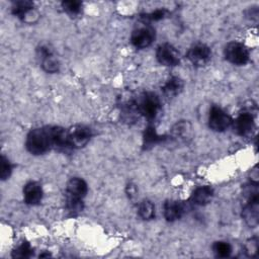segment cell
<instances>
[{"mask_svg": "<svg viewBox=\"0 0 259 259\" xmlns=\"http://www.w3.org/2000/svg\"><path fill=\"white\" fill-rule=\"evenodd\" d=\"M26 150L34 156H39L54 149L52 125L31 130L25 139Z\"/></svg>", "mask_w": 259, "mask_h": 259, "instance_id": "6da1fadb", "label": "cell"}, {"mask_svg": "<svg viewBox=\"0 0 259 259\" xmlns=\"http://www.w3.org/2000/svg\"><path fill=\"white\" fill-rule=\"evenodd\" d=\"M135 103L140 116L148 120H154L160 112L161 100L159 96L151 91L141 93L136 99Z\"/></svg>", "mask_w": 259, "mask_h": 259, "instance_id": "7a4b0ae2", "label": "cell"}, {"mask_svg": "<svg viewBox=\"0 0 259 259\" xmlns=\"http://www.w3.org/2000/svg\"><path fill=\"white\" fill-rule=\"evenodd\" d=\"M225 59L236 66L246 65L250 59L249 49L240 41H230L224 49Z\"/></svg>", "mask_w": 259, "mask_h": 259, "instance_id": "3957f363", "label": "cell"}, {"mask_svg": "<svg viewBox=\"0 0 259 259\" xmlns=\"http://www.w3.org/2000/svg\"><path fill=\"white\" fill-rule=\"evenodd\" d=\"M67 137L70 149H81L91 140L92 131L89 126L78 123L67 128Z\"/></svg>", "mask_w": 259, "mask_h": 259, "instance_id": "277c9868", "label": "cell"}, {"mask_svg": "<svg viewBox=\"0 0 259 259\" xmlns=\"http://www.w3.org/2000/svg\"><path fill=\"white\" fill-rule=\"evenodd\" d=\"M155 37L156 32L154 27L143 22L133 30L131 34V42L137 49H146L153 44Z\"/></svg>", "mask_w": 259, "mask_h": 259, "instance_id": "5b68a950", "label": "cell"}, {"mask_svg": "<svg viewBox=\"0 0 259 259\" xmlns=\"http://www.w3.org/2000/svg\"><path fill=\"white\" fill-rule=\"evenodd\" d=\"M36 56L40 60V66L46 73L54 74L60 71L61 63L50 46L40 45L36 49Z\"/></svg>", "mask_w": 259, "mask_h": 259, "instance_id": "8992f818", "label": "cell"}, {"mask_svg": "<svg viewBox=\"0 0 259 259\" xmlns=\"http://www.w3.org/2000/svg\"><path fill=\"white\" fill-rule=\"evenodd\" d=\"M208 126L213 132L222 133L228 130L233 122V118L221 107L211 106L208 113Z\"/></svg>", "mask_w": 259, "mask_h": 259, "instance_id": "52a82bcc", "label": "cell"}, {"mask_svg": "<svg viewBox=\"0 0 259 259\" xmlns=\"http://www.w3.org/2000/svg\"><path fill=\"white\" fill-rule=\"evenodd\" d=\"M156 59L162 66L175 67L180 63V55L174 46L168 42L161 44L156 50Z\"/></svg>", "mask_w": 259, "mask_h": 259, "instance_id": "ba28073f", "label": "cell"}, {"mask_svg": "<svg viewBox=\"0 0 259 259\" xmlns=\"http://www.w3.org/2000/svg\"><path fill=\"white\" fill-rule=\"evenodd\" d=\"M186 57L193 66L203 67L210 61L211 51L208 46L199 42L189 48Z\"/></svg>", "mask_w": 259, "mask_h": 259, "instance_id": "9c48e42d", "label": "cell"}, {"mask_svg": "<svg viewBox=\"0 0 259 259\" xmlns=\"http://www.w3.org/2000/svg\"><path fill=\"white\" fill-rule=\"evenodd\" d=\"M246 198V202L242 208V218L248 227L255 228L258 225L259 218L258 194L249 195Z\"/></svg>", "mask_w": 259, "mask_h": 259, "instance_id": "30bf717a", "label": "cell"}, {"mask_svg": "<svg viewBox=\"0 0 259 259\" xmlns=\"http://www.w3.org/2000/svg\"><path fill=\"white\" fill-rule=\"evenodd\" d=\"M234 132L241 137L248 136L255 127L254 115L249 111L240 113L235 119H233L232 125Z\"/></svg>", "mask_w": 259, "mask_h": 259, "instance_id": "8fae6325", "label": "cell"}, {"mask_svg": "<svg viewBox=\"0 0 259 259\" xmlns=\"http://www.w3.org/2000/svg\"><path fill=\"white\" fill-rule=\"evenodd\" d=\"M170 137L178 143H186L192 137V124L188 120L175 122L170 130Z\"/></svg>", "mask_w": 259, "mask_h": 259, "instance_id": "7c38bea8", "label": "cell"}, {"mask_svg": "<svg viewBox=\"0 0 259 259\" xmlns=\"http://www.w3.org/2000/svg\"><path fill=\"white\" fill-rule=\"evenodd\" d=\"M44 196L41 185L36 181H29L23 187V199L28 205L38 204Z\"/></svg>", "mask_w": 259, "mask_h": 259, "instance_id": "4fadbf2b", "label": "cell"}, {"mask_svg": "<svg viewBox=\"0 0 259 259\" xmlns=\"http://www.w3.org/2000/svg\"><path fill=\"white\" fill-rule=\"evenodd\" d=\"M164 218L168 222H175L182 218L185 212V204L176 199H168L163 205Z\"/></svg>", "mask_w": 259, "mask_h": 259, "instance_id": "5bb4252c", "label": "cell"}, {"mask_svg": "<svg viewBox=\"0 0 259 259\" xmlns=\"http://www.w3.org/2000/svg\"><path fill=\"white\" fill-rule=\"evenodd\" d=\"M88 192V185L86 181L80 177H72L66 184V195L84 199Z\"/></svg>", "mask_w": 259, "mask_h": 259, "instance_id": "9a60e30c", "label": "cell"}, {"mask_svg": "<svg viewBox=\"0 0 259 259\" xmlns=\"http://www.w3.org/2000/svg\"><path fill=\"white\" fill-rule=\"evenodd\" d=\"M213 197V189L208 185L198 186L196 187L191 195H190V202L194 205L203 206L208 204Z\"/></svg>", "mask_w": 259, "mask_h": 259, "instance_id": "2e32d148", "label": "cell"}, {"mask_svg": "<svg viewBox=\"0 0 259 259\" xmlns=\"http://www.w3.org/2000/svg\"><path fill=\"white\" fill-rule=\"evenodd\" d=\"M184 87V82L180 77L172 76L170 77L162 86L163 94L168 98L176 97L181 93Z\"/></svg>", "mask_w": 259, "mask_h": 259, "instance_id": "e0dca14e", "label": "cell"}, {"mask_svg": "<svg viewBox=\"0 0 259 259\" xmlns=\"http://www.w3.org/2000/svg\"><path fill=\"white\" fill-rule=\"evenodd\" d=\"M164 139H165V137L160 136L153 125H149V126H147V128H145V132H144L143 146H144V148L148 149V148H151V147L163 142Z\"/></svg>", "mask_w": 259, "mask_h": 259, "instance_id": "ac0fdd59", "label": "cell"}, {"mask_svg": "<svg viewBox=\"0 0 259 259\" xmlns=\"http://www.w3.org/2000/svg\"><path fill=\"white\" fill-rule=\"evenodd\" d=\"M34 7L33 2L27 1V0H20V1H15L12 6H11V12L12 14L17 17L18 19L22 20L23 17Z\"/></svg>", "mask_w": 259, "mask_h": 259, "instance_id": "d6986e66", "label": "cell"}, {"mask_svg": "<svg viewBox=\"0 0 259 259\" xmlns=\"http://www.w3.org/2000/svg\"><path fill=\"white\" fill-rule=\"evenodd\" d=\"M138 214L144 221L153 220L155 217V205L149 199H144L139 203Z\"/></svg>", "mask_w": 259, "mask_h": 259, "instance_id": "ffe728a7", "label": "cell"}, {"mask_svg": "<svg viewBox=\"0 0 259 259\" xmlns=\"http://www.w3.org/2000/svg\"><path fill=\"white\" fill-rule=\"evenodd\" d=\"M212 252L217 257L220 258H226L229 257L232 254V246L230 243L226 241H217L212 244Z\"/></svg>", "mask_w": 259, "mask_h": 259, "instance_id": "44dd1931", "label": "cell"}, {"mask_svg": "<svg viewBox=\"0 0 259 259\" xmlns=\"http://www.w3.org/2000/svg\"><path fill=\"white\" fill-rule=\"evenodd\" d=\"M168 15H169V11L166 8H159V9H156L152 12L142 14L141 19H142L143 22L150 24V22L162 20V19L166 18Z\"/></svg>", "mask_w": 259, "mask_h": 259, "instance_id": "7402d4cb", "label": "cell"}, {"mask_svg": "<svg viewBox=\"0 0 259 259\" xmlns=\"http://www.w3.org/2000/svg\"><path fill=\"white\" fill-rule=\"evenodd\" d=\"M82 2L77 1V0H67L62 2V8L63 10L71 15V16H76L82 11Z\"/></svg>", "mask_w": 259, "mask_h": 259, "instance_id": "603a6c76", "label": "cell"}, {"mask_svg": "<svg viewBox=\"0 0 259 259\" xmlns=\"http://www.w3.org/2000/svg\"><path fill=\"white\" fill-rule=\"evenodd\" d=\"M66 207L71 213L77 214L84 209V201L83 199L66 195Z\"/></svg>", "mask_w": 259, "mask_h": 259, "instance_id": "cb8c5ba5", "label": "cell"}, {"mask_svg": "<svg viewBox=\"0 0 259 259\" xmlns=\"http://www.w3.org/2000/svg\"><path fill=\"white\" fill-rule=\"evenodd\" d=\"M13 258H28L32 255V248L27 242H22L11 253Z\"/></svg>", "mask_w": 259, "mask_h": 259, "instance_id": "d4e9b609", "label": "cell"}, {"mask_svg": "<svg viewBox=\"0 0 259 259\" xmlns=\"http://www.w3.org/2000/svg\"><path fill=\"white\" fill-rule=\"evenodd\" d=\"M12 172V165L8 158L4 155L1 156V163H0V178L1 180H6L10 177Z\"/></svg>", "mask_w": 259, "mask_h": 259, "instance_id": "484cf974", "label": "cell"}, {"mask_svg": "<svg viewBox=\"0 0 259 259\" xmlns=\"http://www.w3.org/2000/svg\"><path fill=\"white\" fill-rule=\"evenodd\" d=\"M244 250L247 256L249 257H256L257 253H258V239L256 237L250 238L249 240H247L245 246H244Z\"/></svg>", "mask_w": 259, "mask_h": 259, "instance_id": "4316f807", "label": "cell"}, {"mask_svg": "<svg viewBox=\"0 0 259 259\" xmlns=\"http://www.w3.org/2000/svg\"><path fill=\"white\" fill-rule=\"evenodd\" d=\"M125 193H126V195H127V197H128L130 199L136 198V196H137V194H138V188H137L136 184H134V183H128V184L126 185V187H125Z\"/></svg>", "mask_w": 259, "mask_h": 259, "instance_id": "83f0119b", "label": "cell"}, {"mask_svg": "<svg viewBox=\"0 0 259 259\" xmlns=\"http://www.w3.org/2000/svg\"><path fill=\"white\" fill-rule=\"evenodd\" d=\"M258 178H259L258 169H257V166H255V167L251 170V178H250V182H251V183L258 184Z\"/></svg>", "mask_w": 259, "mask_h": 259, "instance_id": "f1b7e54d", "label": "cell"}]
</instances>
